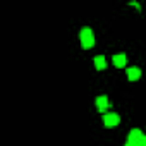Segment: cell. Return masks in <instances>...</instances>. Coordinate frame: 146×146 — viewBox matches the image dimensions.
<instances>
[{
    "mask_svg": "<svg viewBox=\"0 0 146 146\" xmlns=\"http://www.w3.org/2000/svg\"><path fill=\"white\" fill-rule=\"evenodd\" d=\"M79 40H81V46L84 50H90L95 45V35H93L91 28H83L79 33Z\"/></svg>",
    "mask_w": 146,
    "mask_h": 146,
    "instance_id": "cell-1",
    "label": "cell"
},
{
    "mask_svg": "<svg viewBox=\"0 0 146 146\" xmlns=\"http://www.w3.org/2000/svg\"><path fill=\"white\" fill-rule=\"evenodd\" d=\"M103 124H105V127H117V125L120 124L119 113H113V112L105 113V115H103Z\"/></svg>",
    "mask_w": 146,
    "mask_h": 146,
    "instance_id": "cell-2",
    "label": "cell"
},
{
    "mask_svg": "<svg viewBox=\"0 0 146 146\" xmlns=\"http://www.w3.org/2000/svg\"><path fill=\"white\" fill-rule=\"evenodd\" d=\"M143 139H144V134H143L141 129H132V131L129 132V136H127V141H129L131 144H134V146H139Z\"/></svg>",
    "mask_w": 146,
    "mask_h": 146,
    "instance_id": "cell-3",
    "label": "cell"
},
{
    "mask_svg": "<svg viewBox=\"0 0 146 146\" xmlns=\"http://www.w3.org/2000/svg\"><path fill=\"white\" fill-rule=\"evenodd\" d=\"M125 72H127V79L129 81H137L141 78V69L139 67H134V65L132 67H127Z\"/></svg>",
    "mask_w": 146,
    "mask_h": 146,
    "instance_id": "cell-4",
    "label": "cell"
},
{
    "mask_svg": "<svg viewBox=\"0 0 146 146\" xmlns=\"http://www.w3.org/2000/svg\"><path fill=\"white\" fill-rule=\"evenodd\" d=\"M112 64L115 65V67H125V64H127V57H125V53H115L113 55V58H112Z\"/></svg>",
    "mask_w": 146,
    "mask_h": 146,
    "instance_id": "cell-5",
    "label": "cell"
},
{
    "mask_svg": "<svg viewBox=\"0 0 146 146\" xmlns=\"http://www.w3.org/2000/svg\"><path fill=\"white\" fill-rule=\"evenodd\" d=\"M108 107H110V102H108V98H107L105 95H102V96L96 98V108H98L100 112H105Z\"/></svg>",
    "mask_w": 146,
    "mask_h": 146,
    "instance_id": "cell-6",
    "label": "cell"
},
{
    "mask_svg": "<svg viewBox=\"0 0 146 146\" xmlns=\"http://www.w3.org/2000/svg\"><path fill=\"white\" fill-rule=\"evenodd\" d=\"M93 64H95V67H96L98 70H105V69H107V58H105L103 55H96L95 60H93Z\"/></svg>",
    "mask_w": 146,
    "mask_h": 146,
    "instance_id": "cell-7",
    "label": "cell"
},
{
    "mask_svg": "<svg viewBox=\"0 0 146 146\" xmlns=\"http://www.w3.org/2000/svg\"><path fill=\"white\" fill-rule=\"evenodd\" d=\"M139 146H146V136H144V139L141 141V144H139Z\"/></svg>",
    "mask_w": 146,
    "mask_h": 146,
    "instance_id": "cell-8",
    "label": "cell"
},
{
    "mask_svg": "<svg viewBox=\"0 0 146 146\" xmlns=\"http://www.w3.org/2000/svg\"><path fill=\"white\" fill-rule=\"evenodd\" d=\"M124 146H134V144H131V143H129V141H127V143H125V144H124Z\"/></svg>",
    "mask_w": 146,
    "mask_h": 146,
    "instance_id": "cell-9",
    "label": "cell"
}]
</instances>
